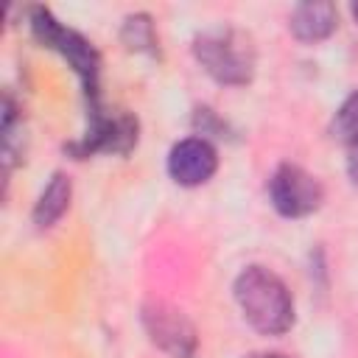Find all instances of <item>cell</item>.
Returning a JSON list of instances; mask_svg holds the SVG:
<instances>
[{
  "instance_id": "6da1fadb",
  "label": "cell",
  "mask_w": 358,
  "mask_h": 358,
  "mask_svg": "<svg viewBox=\"0 0 358 358\" xmlns=\"http://www.w3.org/2000/svg\"><path fill=\"white\" fill-rule=\"evenodd\" d=\"M235 302L243 319L263 336H282L294 324V296L266 266H246L235 277Z\"/></svg>"
},
{
  "instance_id": "7a4b0ae2",
  "label": "cell",
  "mask_w": 358,
  "mask_h": 358,
  "mask_svg": "<svg viewBox=\"0 0 358 358\" xmlns=\"http://www.w3.org/2000/svg\"><path fill=\"white\" fill-rule=\"evenodd\" d=\"M193 56L213 81L227 87L249 84L257 64V50L252 36L232 25L201 31L193 39Z\"/></svg>"
},
{
  "instance_id": "3957f363",
  "label": "cell",
  "mask_w": 358,
  "mask_h": 358,
  "mask_svg": "<svg viewBox=\"0 0 358 358\" xmlns=\"http://www.w3.org/2000/svg\"><path fill=\"white\" fill-rule=\"evenodd\" d=\"M31 31H34L39 45L56 50L59 56H64L70 62V67L81 78V87H84V95H87L90 106H98L101 103V95H98L101 56H98V50L81 34L64 28L48 8H34L31 11Z\"/></svg>"
},
{
  "instance_id": "277c9868",
  "label": "cell",
  "mask_w": 358,
  "mask_h": 358,
  "mask_svg": "<svg viewBox=\"0 0 358 358\" xmlns=\"http://www.w3.org/2000/svg\"><path fill=\"white\" fill-rule=\"evenodd\" d=\"M90 117V129L87 134L70 145L73 154L81 157H90L95 151H103V154H129L134 145H137V117L126 109H103L101 103L98 106H90L87 112Z\"/></svg>"
},
{
  "instance_id": "5b68a950",
  "label": "cell",
  "mask_w": 358,
  "mask_h": 358,
  "mask_svg": "<svg viewBox=\"0 0 358 358\" xmlns=\"http://www.w3.org/2000/svg\"><path fill=\"white\" fill-rule=\"evenodd\" d=\"M268 199H271V204L280 215L305 218V215H310L322 207L324 187L310 171L285 162L268 179Z\"/></svg>"
},
{
  "instance_id": "8992f818",
  "label": "cell",
  "mask_w": 358,
  "mask_h": 358,
  "mask_svg": "<svg viewBox=\"0 0 358 358\" xmlns=\"http://www.w3.org/2000/svg\"><path fill=\"white\" fill-rule=\"evenodd\" d=\"M143 324L148 338L168 352L171 358H193L199 338H196V327L185 319L182 310L162 305V302H151L143 308Z\"/></svg>"
},
{
  "instance_id": "52a82bcc",
  "label": "cell",
  "mask_w": 358,
  "mask_h": 358,
  "mask_svg": "<svg viewBox=\"0 0 358 358\" xmlns=\"http://www.w3.org/2000/svg\"><path fill=\"white\" fill-rule=\"evenodd\" d=\"M218 168V154L204 137H185L168 154V173L182 187H199L210 182Z\"/></svg>"
},
{
  "instance_id": "ba28073f",
  "label": "cell",
  "mask_w": 358,
  "mask_h": 358,
  "mask_svg": "<svg viewBox=\"0 0 358 358\" xmlns=\"http://www.w3.org/2000/svg\"><path fill=\"white\" fill-rule=\"evenodd\" d=\"M336 25H338V11L327 0L299 3L288 20V28L299 42H322L336 31Z\"/></svg>"
},
{
  "instance_id": "9c48e42d",
  "label": "cell",
  "mask_w": 358,
  "mask_h": 358,
  "mask_svg": "<svg viewBox=\"0 0 358 358\" xmlns=\"http://www.w3.org/2000/svg\"><path fill=\"white\" fill-rule=\"evenodd\" d=\"M70 196H73V182L67 173H53V179L48 182V187L39 193L36 204H34V224L39 229L53 227L70 207Z\"/></svg>"
},
{
  "instance_id": "30bf717a",
  "label": "cell",
  "mask_w": 358,
  "mask_h": 358,
  "mask_svg": "<svg viewBox=\"0 0 358 358\" xmlns=\"http://www.w3.org/2000/svg\"><path fill=\"white\" fill-rule=\"evenodd\" d=\"M330 137L344 145L358 143V90H352L336 109V115L330 120Z\"/></svg>"
},
{
  "instance_id": "8fae6325",
  "label": "cell",
  "mask_w": 358,
  "mask_h": 358,
  "mask_svg": "<svg viewBox=\"0 0 358 358\" xmlns=\"http://www.w3.org/2000/svg\"><path fill=\"white\" fill-rule=\"evenodd\" d=\"M123 45L129 50H148L154 45V25L148 14H131L123 22Z\"/></svg>"
},
{
  "instance_id": "7c38bea8",
  "label": "cell",
  "mask_w": 358,
  "mask_h": 358,
  "mask_svg": "<svg viewBox=\"0 0 358 358\" xmlns=\"http://www.w3.org/2000/svg\"><path fill=\"white\" fill-rule=\"evenodd\" d=\"M350 151H347V173H350V179H352V185L358 187V143H352V145H347Z\"/></svg>"
},
{
  "instance_id": "4fadbf2b",
  "label": "cell",
  "mask_w": 358,
  "mask_h": 358,
  "mask_svg": "<svg viewBox=\"0 0 358 358\" xmlns=\"http://www.w3.org/2000/svg\"><path fill=\"white\" fill-rule=\"evenodd\" d=\"M246 358H288V355H282V352H252Z\"/></svg>"
},
{
  "instance_id": "5bb4252c",
  "label": "cell",
  "mask_w": 358,
  "mask_h": 358,
  "mask_svg": "<svg viewBox=\"0 0 358 358\" xmlns=\"http://www.w3.org/2000/svg\"><path fill=\"white\" fill-rule=\"evenodd\" d=\"M352 17H355V22H358V3L352 6Z\"/></svg>"
}]
</instances>
